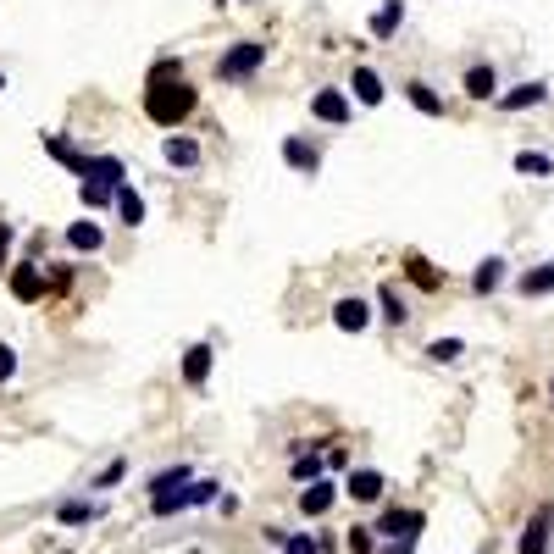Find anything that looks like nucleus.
Segmentation results:
<instances>
[{"label": "nucleus", "instance_id": "obj_1", "mask_svg": "<svg viewBox=\"0 0 554 554\" xmlns=\"http://www.w3.org/2000/svg\"><path fill=\"white\" fill-rule=\"evenodd\" d=\"M200 111V89L189 84V73H183V61H172V56H161L156 67H150V78H145V117L156 122V128H167V133H178L183 122Z\"/></svg>", "mask_w": 554, "mask_h": 554}, {"label": "nucleus", "instance_id": "obj_2", "mask_svg": "<svg viewBox=\"0 0 554 554\" xmlns=\"http://www.w3.org/2000/svg\"><path fill=\"white\" fill-rule=\"evenodd\" d=\"M266 56H272L266 39H239V45H228L217 56V84H250V78L266 67Z\"/></svg>", "mask_w": 554, "mask_h": 554}, {"label": "nucleus", "instance_id": "obj_3", "mask_svg": "<svg viewBox=\"0 0 554 554\" xmlns=\"http://www.w3.org/2000/svg\"><path fill=\"white\" fill-rule=\"evenodd\" d=\"M6 289H12V300H23V305H39V300H50V272H45V261H12V272H6Z\"/></svg>", "mask_w": 554, "mask_h": 554}, {"label": "nucleus", "instance_id": "obj_4", "mask_svg": "<svg viewBox=\"0 0 554 554\" xmlns=\"http://www.w3.org/2000/svg\"><path fill=\"white\" fill-rule=\"evenodd\" d=\"M311 117L322 122V128H344V122L355 117V100H350V89H338V84H322L311 95Z\"/></svg>", "mask_w": 554, "mask_h": 554}, {"label": "nucleus", "instance_id": "obj_5", "mask_svg": "<svg viewBox=\"0 0 554 554\" xmlns=\"http://www.w3.org/2000/svg\"><path fill=\"white\" fill-rule=\"evenodd\" d=\"M344 499H355V505H383V499H388V477L377 466H350V471H344Z\"/></svg>", "mask_w": 554, "mask_h": 554}, {"label": "nucleus", "instance_id": "obj_6", "mask_svg": "<svg viewBox=\"0 0 554 554\" xmlns=\"http://www.w3.org/2000/svg\"><path fill=\"white\" fill-rule=\"evenodd\" d=\"M161 161L167 167H178V172H200V161H205V150H200V139L194 133H161Z\"/></svg>", "mask_w": 554, "mask_h": 554}, {"label": "nucleus", "instance_id": "obj_7", "mask_svg": "<svg viewBox=\"0 0 554 554\" xmlns=\"http://www.w3.org/2000/svg\"><path fill=\"white\" fill-rule=\"evenodd\" d=\"M372 322H377V311H372L366 294H338L333 300V327L338 333H366Z\"/></svg>", "mask_w": 554, "mask_h": 554}, {"label": "nucleus", "instance_id": "obj_8", "mask_svg": "<svg viewBox=\"0 0 554 554\" xmlns=\"http://www.w3.org/2000/svg\"><path fill=\"white\" fill-rule=\"evenodd\" d=\"M372 527H377V538H422L427 516L410 510V505H383V516H377Z\"/></svg>", "mask_w": 554, "mask_h": 554}, {"label": "nucleus", "instance_id": "obj_9", "mask_svg": "<svg viewBox=\"0 0 554 554\" xmlns=\"http://www.w3.org/2000/svg\"><path fill=\"white\" fill-rule=\"evenodd\" d=\"M338 494H344V488H338L333 477H316L311 488H300V499H294V505H300V516H305V521H322L327 510L338 505Z\"/></svg>", "mask_w": 554, "mask_h": 554}, {"label": "nucleus", "instance_id": "obj_10", "mask_svg": "<svg viewBox=\"0 0 554 554\" xmlns=\"http://www.w3.org/2000/svg\"><path fill=\"white\" fill-rule=\"evenodd\" d=\"M549 100V84L543 78H527V84H510V89H499V100L494 106L505 111V117H516V111H532V106H543Z\"/></svg>", "mask_w": 554, "mask_h": 554}, {"label": "nucleus", "instance_id": "obj_11", "mask_svg": "<svg viewBox=\"0 0 554 554\" xmlns=\"http://www.w3.org/2000/svg\"><path fill=\"white\" fill-rule=\"evenodd\" d=\"M460 89H466V100H488V106H494L505 84H499V67H494V61H471L466 78H460Z\"/></svg>", "mask_w": 554, "mask_h": 554}, {"label": "nucleus", "instance_id": "obj_12", "mask_svg": "<svg viewBox=\"0 0 554 554\" xmlns=\"http://www.w3.org/2000/svg\"><path fill=\"white\" fill-rule=\"evenodd\" d=\"M283 161H289L300 178H316V172H322V145L305 139V133H289V139H283Z\"/></svg>", "mask_w": 554, "mask_h": 554}, {"label": "nucleus", "instance_id": "obj_13", "mask_svg": "<svg viewBox=\"0 0 554 554\" xmlns=\"http://www.w3.org/2000/svg\"><path fill=\"white\" fill-rule=\"evenodd\" d=\"M549 549H554V510H538V516L521 527L516 554H549Z\"/></svg>", "mask_w": 554, "mask_h": 554}, {"label": "nucleus", "instance_id": "obj_14", "mask_svg": "<svg viewBox=\"0 0 554 554\" xmlns=\"http://www.w3.org/2000/svg\"><path fill=\"white\" fill-rule=\"evenodd\" d=\"M211 366H217V350H211V344H189V350H183V366H178L183 388H205Z\"/></svg>", "mask_w": 554, "mask_h": 554}, {"label": "nucleus", "instance_id": "obj_15", "mask_svg": "<svg viewBox=\"0 0 554 554\" xmlns=\"http://www.w3.org/2000/svg\"><path fill=\"white\" fill-rule=\"evenodd\" d=\"M100 516H106V499H89V494L61 499V505H56V521H61V527H89V521H100Z\"/></svg>", "mask_w": 554, "mask_h": 554}, {"label": "nucleus", "instance_id": "obj_16", "mask_svg": "<svg viewBox=\"0 0 554 554\" xmlns=\"http://www.w3.org/2000/svg\"><path fill=\"white\" fill-rule=\"evenodd\" d=\"M39 145H45V156H50V161H61V167H67V172H78V178H84L89 156H84V150L73 145V139H67V133H45Z\"/></svg>", "mask_w": 554, "mask_h": 554}, {"label": "nucleus", "instance_id": "obj_17", "mask_svg": "<svg viewBox=\"0 0 554 554\" xmlns=\"http://www.w3.org/2000/svg\"><path fill=\"white\" fill-rule=\"evenodd\" d=\"M377 316H383L388 327H405L410 322V294L399 289V283H383V289H377Z\"/></svg>", "mask_w": 554, "mask_h": 554}, {"label": "nucleus", "instance_id": "obj_18", "mask_svg": "<svg viewBox=\"0 0 554 554\" xmlns=\"http://www.w3.org/2000/svg\"><path fill=\"white\" fill-rule=\"evenodd\" d=\"M510 277V261L505 255H488V261H477V272H471V294H499Z\"/></svg>", "mask_w": 554, "mask_h": 554}, {"label": "nucleus", "instance_id": "obj_19", "mask_svg": "<svg viewBox=\"0 0 554 554\" xmlns=\"http://www.w3.org/2000/svg\"><path fill=\"white\" fill-rule=\"evenodd\" d=\"M350 95H355V106H383L388 84L372 73V67H355V73H350Z\"/></svg>", "mask_w": 554, "mask_h": 554}, {"label": "nucleus", "instance_id": "obj_20", "mask_svg": "<svg viewBox=\"0 0 554 554\" xmlns=\"http://www.w3.org/2000/svg\"><path fill=\"white\" fill-rule=\"evenodd\" d=\"M67 250H78V255H100V250H106V228H100L95 217L73 222V228H67Z\"/></svg>", "mask_w": 554, "mask_h": 554}, {"label": "nucleus", "instance_id": "obj_21", "mask_svg": "<svg viewBox=\"0 0 554 554\" xmlns=\"http://www.w3.org/2000/svg\"><path fill=\"white\" fill-rule=\"evenodd\" d=\"M516 294H521V300H543V294H554V261L527 266V272L516 277Z\"/></svg>", "mask_w": 554, "mask_h": 554}, {"label": "nucleus", "instance_id": "obj_22", "mask_svg": "<svg viewBox=\"0 0 554 554\" xmlns=\"http://www.w3.org/2000/svg\"><path fill=\"white\" fill-rule=\"evenodd\" d=\"M405 277L416 283V289H427V294H438V289H444V272H438V266L427 261V255H416V250L405 255Z\"/></svg>", "mask_w": 554, "mask_h": 554}, {"label": "nucleus", "instance_id": "obj_23", "mask_svg": "<svg viewBox=\"0 0 554 554\" xmlns=\"http://www.w3.org/2000/svg\"><path fill=\"white\" fill-rule=\"evenodd\" d=\"M405 100L422 111V117H444V95H438L427 78H410V84H405Z\"/></svg>", "mask_w": 554, "mask_h": 554}, {"label": "nucleus", "instance_id": "obj_24", "mask_svg": "<svg viewBox=\"0 0 554 554\" xmlns=\"http://www.w3.org/2000/svg\"><path fill=\"white\" fill-rule=\"evenodd\" d=\"M399 23H405V0H383L366 28H372V39H394V34H399Z\"/></svg>", "mask_w": 554, "mask_h": 554}, {"label": "nucleus", "instance_id": "obj_25", "mask_svg": "<svg viewBox=\"0 0 554 554\" xmlns=\"http://www.w3.org/2000/svg\"><path fill=\"white\" fill-rule=\"evenodd\" d=\"M84 178H100V183H111V189H122V183H128V167H122V156H89Z\"/></svg>", "mask_w": 554, "mask_h": 554}, {"label": "nucleus", "instance_id": "obj_26", "mask_svg": "<svg viewBox=\"0 0 554 554\" xmlns=\"http://www.w3.org/2000/svg\"><path fill=\"white\" fill-rule=\"evenodd\" d=\"M111 211L122 217V228H139V222H145V194L122 183V189H117V205H111Z\"/></svg>", "mask_w": 554, "mask_h": 554}, {"label": "nucleus", "instance_id": "obj_27", "mask_svg": "<svg viewBox=\"0 0 554 554\" xmlns=\"http://www.w3.org/2000/svg\"><path fill=\"white\" fill-rule=\"evenodd\" d=\"M78 200H84V211H106V205H117V189L100 178H78Z\"/></svg>", "mask_w": 554, "mask_h": 554}, {"label": "nucleus", "instance_id": "obj_28", "mask_svg": "<svg viewBox=\"0 0 554 554\" xmlns=\"http://www.w3.org/2000/svg\"><path fill=\"white\" fill-rule=\"evenodd\" d=\"M377 527L372 521H355V527H344V554H377Z\"/></svg>", "mask_w": 554, "mask_h": 554}, {"label": "nucleus", "instance_id": "obj_29", "mask_svg": "<svg viewBox=\"0 0 554 554\" xmlns=\"http://www.w3.org/2000/svg\"><path fill=\"white\" fill-rule=\"evenodd\" d=\"M183 482H194V471H189V466H183V460H178V466H161L156 477L145 482V494H167V488H183Z\"/></svg>", "mask_w": 554, "mask_h": 554}, {"label": "nucleus", "instance_id": "obj_30", "mask_svg": "<svg viewBox=\"0 0 554 554\" xmlns=\"http://www.w3.org/2000/svg\"><path fill=\"white\" fill-rule=\"evenodd\" d=\"M422 355H427L433 366H455L460 355H466V338H433V344H427Z\"/></svg>", "mask_w": 554, "mask_h": 554}, {"label": "nucleus", "instance_id": "obj_31", "mask_svg": "<svg viewBox=\"0 0 554 554\" xmlns=\"http://www.w3.org/2000/svg\"><path fill=\"white\" fill-rule=\"evenodd\" d=\"M516 172H521V178H549L554 161L543 156V150H516Z\"/></svg>", "mask_w": 554, "mask_h": 554}, {"label": "nucleus", "instance_id": "obj_32", "mask_svg": "<svg viewBox=\"0 0 554 554\" xmlns=\"http://www.w3.org/2000/svg\"><path fill=\"white\" fill-rule=\"evenodd\" d=\"M122 477H128V460L117 455V460H106V466H100L95 477H89V488H95V494H106V488H117Z\"/></svg>", "mask_w": 554, "mask_h": 554}, {"label": "nucleus", "instance_id": "obj_33", "mask_svg": "<svg viewBox=\"0 0 554 554\" xmlns=\"http://www.w3.org/2000/svg\"><path fill=\"white\" fill-rule=\"evenodd\" d=\"M283 554H322V549H316V532H289Z\"/></svg>", "mask_w": 554, "mask_h": 554}, {"label": "nucleus", "instance_id": "obj_34", "mask_svg": "<svg viewBox=\"0 0 554 554\" xmlns=\"http://www.w3.org/2000/svg\"><path fill=\"white\" fill-rule=\"evenodd\" d=\"M17 377V350L12 344H0V383H12Z\"/></svg>", "mask_w": 554, "mask_h": 554}, {"label": "nucleus", "instance_id": "obj_35", "mask_svg": "<svg viewBox=\"0 0 554 554\" xmlns=\"http://www.w3.org/2000/svg\"><path fill=\"white\" fill-rule=\"evenodd\" d=\"M410 549H416V538H383L377 543V554H410Z\"/></svg>", "mask_w": 554, "mask_h": 554}, {"label": "nucleus", "instance_id": "obj_36", "mask_svg": "<svg viewBox=\"0 0 554 554\" xmlns=\"http://www.w3.org/2000/svg\"><path fill=\"white\" fill-rule=\"evenodd\" d=\"M322 455H327V471H350V455H344V449H333V444H327Z\"/></svg>", "mask_w": 554, "mask_h": 554}, {"label": "nucleus", "instance_id": "obj_37", "mask_svg": "<svg viewBox=\"0 0 554 554\" xmlns=\"http://www.w3.org/2000/svg\"><path fill=\"white\" fill-rule=\"evenodd\" d=\"M0 95H6V73H0Z\"/></svg>", "mask_w": 554, "mask_h": 554}, {"label": "nucleus", "instance_id": "obj_38", "mask_svg": "<svg viewBox=\"0 0 554 554\" xmlns=\"http://www.w3.org/2000/svg\"><path fill=\"white\" fill-rule=\"evenodd\" d=\"M549 394H554V383H549Z\"/></svg>", "mask_w": 554, "mask_h": 554}]
</instances>
